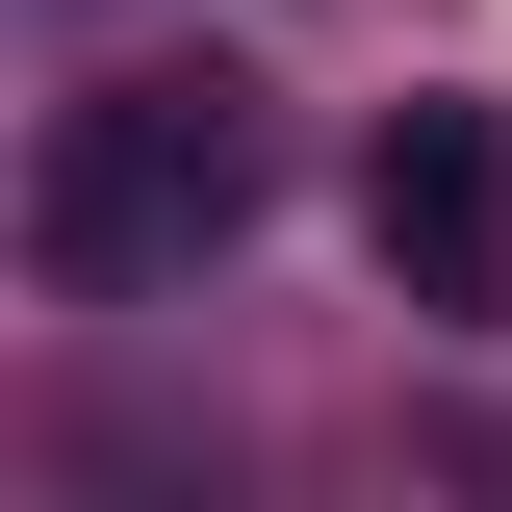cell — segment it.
Returning <instances> with one entry per match:
<instances>
[{
  "label": "cell",
  "mask_w": 512,
  "mask_h": 512,
  "mask_svg": "<svg viewBox=\"0 0 512 512\" xmlns=\"http://www.w3.org/2000/svg\"><path fill=\"white\" fill-rule=\"evenodd\" d=\"M359 256L410 308H512V103H384L359 128Z\"/></svg>",
  "instance_id": "7a4b0ae2"
},
{
  "label": "cell",
  "mask_w": 512,
  "mask_h": 512,
  "mask_svg": "<svg viewBox=\"0 0 512 512\" xmlns=\"http://www.w3.org/2000/svg\"><path fill=\"white\" fill-rule=\"evenodd\" d=\"M256 205H282V103H256L231 52L103 77V103H52V154H26V256H52L77 308H154V282H205Z\"/></svg>",
  "instance_id": "6da1fadb"
}]
</instances>
